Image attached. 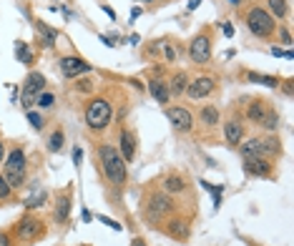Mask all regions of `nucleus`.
I'll return each instance as SVG.
<instances>
[{
    "label": "nucleus",
    "mask_w": 294,
    "mask_h": 246,
    "mask_svg": "<svg viewBox=\"0 0 294 246\" xmlns=\"http://www.w3.org/2000/svg\"><path fill=\"white\" fill-rule=\"evenodd\" d=\"M134 246H146V244H143L141 239H136V241H134Z\"/></svg>",
    "instance_id": "obj_44"
},
{
    "label": "nucleus",
    "mask_w": 294,
    "mask_h": 246,
    "mask_svg": "<svg viewBox=\"0 0 294 246\" xmlns=\"http://www.w3.org/2000/svg\"><path fill=\"white\" fill-rule=\"evenodd\" d=\"M166 116H169V121H171V126L176 131H188V128H191V123H194L191 113L184 110V108H169V110H166Z\"/></svg>",
    "instance_id": "obj_7"
},
{
    "label": "nucleus",
    "mask_w": 294,
    "mask_h": 246,
    "mask_svg": "<svg viewBox=\"0 0 294 246\" xmlns=\"http://www.w3.org/2000/svg\"><path fill=\"white\" fill-rule=\"evenodd\" d=\"M191 58H194V63H206L209 60V55H212V43H209V38L206 35H199V38H194V43H191Z\"/></svg>",
    "instance_id": "obj_6"
},
{
    "label": "nucleus",
    "mask_w": 294,
    "mask_h": 246,
    "mask_svg": "<svg viewBox=\"0 0 294 246\" xmlns=\"http://www.w3.org/2000/svg\"><path fill=\"white\" fill-rule=\"evenodd\" d=\"M98 221H103V223H106V226H111V229L121 231V223H116V221H111V219H106V216H98Z\"/></svg>",
    "instance_id": "obj_35"
},
{
    "label": "nucleus",
    "mask_w": 294,
    "mask_h": 246,
    "mask_svg": "<svg viewBox=\"0 0 294 246\" xmlns=\"http://www.w3.org/2000/svg\"><path fill=\"white\" fill-rule=\"evenodd\" d=\"M169 209H171V201L166 198V196H154V198H151V216H154V214L159 216V214L169 211Z\"/></svg>",
    "instance_id": "obj_17"
},
{
    "label": "nucleus",
    "mask_w": 294,
    "mask_h": 246,
    "mask_svg": "<svg viewBox=\"0 0 294 246\" xmlns=\"http://www.w3.org/2000/svg\"><path fill=\"white\" fill-rule=\"evenodd\" d=\"M169 231H171V236H179V239H186V234H188L184 221H171V229Z\"/></svg>",
    "instance_id": "obj_25"
},
{
    "label": "nucleus",
    "mask_w": 294,
    "mask_h": 246,
    "mask_svg": "<svg viewBox=\"0 0 294 246\" xmlns=\"http://www.w3.org/2000/svg\"><path fill=\"white\" fill-rule=\"evenodd\" d=\"M121 151H123V161H134L136 148H134V136H131L129 131L121 133Z\"/></svg>",
    "instance_id": "obj_10"
},
{
    "label": "nucleus",
    "mask_w": 294,
    "mask_h": 246,
    "mask_svg": "<svg viewBox=\"0 0 294 246\" xmlns=\"http://www.w3.org/2000/svg\"><path fill=\"white\" fill-rule=\"evenodd\" d=\"M0 161H3V143H0Z\"/></svg>",
    "instance_id": "obj_45"
},
{
    "label": "nucleus",
    "mask_w": 294,
    "mask_h": 246,
    "mask_svg": "<svg viewBox=\"0 0 294 246\" xmlns=\"http://www.w3.org/2000/svg\"><path fill=\"white\" fill-rule=\"evenodd\" d=\"M244 168H246V173H257V176H267V173H269V164L262 159V156H254V159H246Z\"/></svg>",
    "instance_id": "obj_9"
},
{
    "label": "nucleus",
    "mask_w": 294,
    "mask_h": 246,
    "mask_svg": "<svg viewBox=\"0 0 294 246\" xmlns=\"http://www.w3.org/2000/svg\"><path fill=\"white\" fill-rule=\"evenodd\" d=\"M249 81H254V83H264V85H269V88H277V85H279V81H277V78H269V76H257V73H249Z\"/></svg>",
    "instance_id": "obj_23"
},
{
    "label": "nucleus",
    "mask_w": 294,
    "mask_h": 246,
    "mask_svg": "<svg viewBox=\"0 0 294 246\" xmlns=\"http://www.w3.org/2000/svg\"><path fill=\"white\" fill-rule=\"evenodd\" d=\"M224 133H226V141L234 143V146L241 141V126H239L237 121H229V123L224 126Z\"/></svg>",
    "instance_id": "obj_13"
},
{
    "label": "nucleus",
    "mask_w": 294,
    "mask_h": 246,
    "mask_svg": "<svg viewBox=\"0 0 294 246\" xmlns=\"http://www.w3.org/2000/svg\"><path fill=\"white\" fill-rule=\"evenodd\" d=\"M78 88H80L83 93H86V91H91V81H78Z\"/></svg>",
    "instance_id": "obj_37"
},
{
    "label": "nucleus",
    "mask_w": 294,
    "mask_h": 246,
    "mask_svg": "<svg viewBox=\"0 0 294 246\" xmlns=\"http://www.w3.org/2000/svg\"><path fill=\"white\" fill-rule=\"evenodd\" d=\"M23 178H26V171H8L5 181L10 189H18V186H23Z\"/></svg>",
    "instance_id": "obj_20"
},
{
    "label": "nucleus",
    "mask_w": 294,
    "mask_h": 246,
    "mask_svg": "<svg viewBox=\"0 0 294 246\" xmlns=\"http://www.w3.org/2000/svg\"><path fill=\"white\" fill-rule=\"evenodd\" d=\"M171 91H174L176 96L186 91V76H184V73H179V76H176V78L171 81Z\"/></svg>",
    "instance_id": "obj_26"
},
{
    "label": "nucleus",
    "mask_w": 294,
    "mask_h": 246,
    "mask_svg": "<svg viewBox=\"0 0 294 246\" xmlns=\"http://www.w3.org/2000/svg\"><path fill=\"white\" fill-rule=\"evenodd\" d=\"M38 106H40V108H51V106H53V96H51V93H43V96L38 98Z\"/></svg>",
    "instance_id": "obj_33"
},
{
    "label": "nucleus",
    "mask_w": 294,
    "mask_h": 246,
    "mask_svg": "<svg viewBox=\"0 0 294 246\" xmlns=\"http://www.w3.org/2000/svg\"><path fill=\"white\" fill-rule=\"evenodd\" d=\"M224 35H234V28H232V26H229V23L224 26Z\"/></svg>",
    "instance_id": "obj_41"
},
{
    "label": "nucleus",
    "mask_w": 294,
    "mask_h": 246,
    "mask_svg": "<svg viewBox=\"0 0 294 246\" xmlns=\"http://www.w3.org/2000/svg\"><path fill=\"white\" fill-rule=\"evenodd\" d=\"M111 121V106L108 101L96 98L88 108H86V123L91 128H106V123Z\"/></svg>",
    "instance_id": "obj_2"
},
{
    "label": "nucleus",
    "mask_w": 294,
    "mask_h": 246,
    "mask_svg": "<svg viewBox=\"0 0 294 246\" xmlns=\"http://www.w3.org/2000/svg\"><path fill=\"white\" fill-rule=\"evenodd\" d=\"M214 91V81L212 78H196L194 83H188L186 85V93H188V98H204V96H209Z\"/></svg>",
    "instance_id": "obj_8"
},
{
    "label": "nucleus",
    "mask_w": 294,
    "mask_h": 246,
    "mask_svg": "<svg viewBox=\"0 0 294 246\" xmlns=\"http://www.w3.org/2000/svg\"><path fill=\"white\" fill-rule=\"evenodd\" d=\"M8 171H26V153L20 148H15L8 156Z\"/></svg>",
    "instance_id": "obj_12"
},
{
    "label": "nucleus",
    "mask_w": 294,
    "mask_h": 246,
    "mask_svg": "<svg viewBox=\"0 0 294 246\" xmlns=\"http://www.w3.org/2000/svg\"><path fill=\"white\" fill-rule=\"evenodd\" d=\"M201 121H204L206 126H214V123L219 121V110H216L214 106H204V108H201Z\"/></svg>",
    "instance_id": "obj_19"
},
{
    "label": "nucleus",
    "mask_w": 294,
    "mask_h": 246,
    "mask_svg": "<svg viewBox=\"0 0 294 246\" xmlns=\"http://www.w3.org/2000/svg\"><path fill=\"white\" fill-rule=\"evenodd\" d=\"M8 193H10V186H8V181H5V178L0 176V198H5Z\"/></svg>",
    "instance_id": "obj_34"
},
{
    "label": "nucleus",
    "mask_w": 294,
    "mask_h": 246,
    "mask_svg": "<svg viewBox=\"0 0 294 246\" xmlns=\"http://www.w3.org/2000/svg\"><path fill=\"white\" fill-rule=\"evenodd\" d=\"M246 23H249V30L254 33V35H259V38H267L271 30H274V20H271L269 13H264L262 8L251 10L249 18H246Z\"/></svg>",
    "instance_id": "obj_3"
},
{
    "label": "nucleus",
    "mask_w": 294,
    "mask_h": 246,
    "mask_svg": "<svg viewBox=\"0 0 294 246\" xmlns=\"http://www.w3.org/2000/svg\"><path fill=\"white\" fill-rule=\"evenodd\" d=\"M166 191H184V181L179 176H169L166 178Z\"/></svg>",
    "instance_id": "obj_28"
},
{
    "label": "nucleus",
    "mask_w": 294,
    "mask_h": 246,
    "mask_svg": "<svg viewBox=\"0 0 294 246\" xmlns=\"http://www.w3.org/2000/svg\"><path fill=\"white\" fill-rule=\"evenodd\" d=\"M269 8H271V13H274L277 18L287 15V3H284V0H269Z\"/></svg>",
    "instance_id": "obj_24"
},
{
    "label": "nucleus",
    "mask_w": 294,
    "mask_h": 246,
    "mask_svg": "<svg viewBox=\"0 0 294 246\" xmlns=\"http://www.w3.org/2000/svg\"><path fill=\"white\" fill-rule=\"evenodd\" d=\"M0 246H8V239H5L3 234H0Z\"/></svg>",
    "instance_id": "obj_43"
},
{
    "label": "nucleus",
    "mask_w": 294,
    "mask_h": 246,
    "mask_svg": "<svg viewBox=\"0 0 294 246\" xmlns=\"http://www.w3.org/2000/svg\"><path fill=\"white\" fill-rule=\"evenodd\" d=\"M262 123L269 128V131H274L277 126H279V116L274 113V110H271V113H264V118H262Z\"/></svg>",
    "instance_id": "obj_29"
},
{
    "label": "nucleus",
    "mask_w": 294,
    "mask_h": 246,
    "mask_svg": "<svg viewBox=\"0 0 294 246\" xmlns=\"http://www.w3.org/2000/svg\"><path fill=\"white\" fill-rule=\"evenodd\" d=\"M43 201H46V191H38V193H33L28 201H26V206H40V204H43Z\"/></svg>",
    "instance_id": "obj_30"
},
{
    "label": "nucleus",
    "mask_w": 294,
    "mask_h": 246,
    "mask_svg": "<svg viewBox=\"0 0 294 246\" xmlns=\"http://www.w3.org/2000/svg\"><path fill=\"white\" fill-rule=\"evenodd\" d=\"M199 3H201V0H191V3H188V10H196V8H199Z\"/></svg>",
    "instance_id": "obj_42"
},
{
    "label": "nucleus",
    "mask_w": 294,
    "mask_h": 246,
    "mask_svg": "<svg viewBox=\"0 0 294 246\" xmlns=\"http://www.w3.org/2000/svg\"><path fill=\"white\" fill-rule=\"evenodd\" d=\"M35 234H38V221L26 219L23 223H20V236H23V239H33Z\"/></svg>",
    "instance_id": "obj_18"
},
{
    "label": "nucleus",
    "mask_w": 294,
    "mask_h": 246,
    "mask_svg": "<svg viewBox=\"0 0 294 246\" xmlns=\"http://www.w3.org/2000/svg\"><path fill=\"white\" fill-rule=\"evenodd\" d=\"M46 88V78L40 76V73H30L28 81H26V96H23V106L30 110L33 101H35V93H40Z\"/></svg>",
    "instance_id": "obj_4"
},
{
    "label": "nucleus",
    "mask_w": 294,
    "mask_h": 246,
    "mask_svg": "<svg viewBox=\"0 0 294 246\" xmlns=\"http://www.w3.org/2000/svg\"><path fill=\"white\" fill-rule=\"evenodd\" d=\"M35 30L40 33V38H43V46H55V38H58V33L53 30V28H48L43 20H35Z\"/></svg>",
    "instance_id": "obj_11"
},
{
    "label": "nucleus",
    "mask_w": 294,
    "mask_h": 246,
    "mask_svg": "<svg viewBox=\"0 0 294 246\" xmlns=\"http://www.w3.org/2000/svg\"><path fill=\"white\" fill-rule=\"evenodd\" d=\"M232 3H234V5H237V3H239V0H232Z\"/></svg>",
    "instance_id": "obj_46"
},
{
    "label": "nucleus",
    "mask_w": 294,
    "mask_h": 246,
    "mask_svg": "<svg viewBox=\"0 0 294 246\" xmlns=\"http://www.w3.org/2000/svg\"><path fill=\"white\" fill-rule=\"evenodd\" d=\"M271 55H277V58H279V55H284V58H292V53H289V51H282V48H271Z\"/></svg>",
    "instance_id": "obj_36"
},
{
    "label": "nucleus",
    "mask_w": 294,
    "mask_h": 246,
    "mask_svg": "<svg viewBox=\"0 0 294 246\" xmlns=\"http://www.w3.org/2000/svg\"><path fill=\"white\" fill-rule=\"evenodd\" d=\"M60 71H63V76L76 78V76H80V73H88L91 65H88L86 60H80V58H63V60H60Z\"/></svg>",
    "instance_id": "obj_5"
},
{
    "label": "nucleus",
    "mask_w": 294,
    "mask_h": 246,
    "mask_svg": "<svg viewBox=\"0 0 294 246\" xmlns=\"http://www.w3.org/2000/svg\"><path fill=\"white\" fill-rule=\"evenodd\" d=\"M274 153H279V141L277 138L262 141V159H264V156H274Z\"/></svg>",
    "instance_id": "obj_21"
},
{
    "label": "nucleus",
    "mask_w": 294,
    "mask_h": 246,
    "mask_svg": "<svg viewBox=\"0 0 294 246\" xmlns=\"http://www.w3.org/2000/svg\"><path fill=\"white\" fill-rule=\"evenodd\" d=\"M241 153H244V159H254V156H262V141H259V138H251V141L241 143Z\"/></svg>",
    "instance_id": "obj_15"
},
{
    "label": "nucleus",
    "mask_w": 294,
    "mask_h": 246,
    "mask_svg": "<svg viewBox=\"0 0 294 246\" xmlns=\"http://www.w3.org/2000/svg\"><path fill=\"white\" fill-rule=\"evenodd\" d=\"M15 55L23 60V63H30V60H33V55H30L28 48H26V43H15Z\"/></svg>",
    "instance_id": "obj_27"
},
{
    "label": "nucleus",
    "mask_w": 294,
    "mask_h": 246,
    "mask_svg": "<svg viewBox=\"0 0 294 246\" xmlns=\"http://www.w3.org/2000/svg\"><path fill=\"white\" fill-rule=\"evenodd\" d=\"M249 118L257 121V123H262V118H264V106H262V101H257V103L249 106Z\"/></svg>",
    "instance_id": "obj_22"
},
{
    "label": "nucleus",
    "mask_w": 294,
    "mask_h": 246,
    "mask_svg": "<svg viewBox=\"0 0 294 246\" xmlns=\"http://www.w3.org/2000/svg\"><path fill=\"white\" fill-rule=\"evenodd\" d=\"M80 159H83V153H80V148H76V151H73V161H76V164H78V161H80Z\"/></svg>",
    "instance_id": "obj_39"
},
{
    "label": "nucleus",
    "mask_w": 294,
    "mask_h": 246,
    "mask_svg": "<svg viewBox=\"0 0 294 246\" xmlns=\"http://www.w3.org/2000/svg\"><path fill=\"white\" fill-rule=\"evenodd\" d=\"M279 35H282V40H284V43H292V38H289V33H287V30H284V28H282V30H279Z\"/></svg>",
    "instance_id": "obj_38"
},
{
    "label": "nucleus",
    "mask_w": 294,
    "mask_h": 246,
    "mask_svg": "<svg viewBox=\"0 0 294 246\" xmlns=\"http://www.w3.org/2000/svg\"><path fill=\"white\" fill-rule=\"evenodd\" d=\"M48 146H51V151H60V148H63V133H60V131H55L53 136H51V143H48Z\"/></svg>",
    "instance_id": "obj_31"
},
{
    "label": "nucleus",
    "mask_w": 294,
    "mask_h": 246,
    "mask_svg": "<svg viewBox=\"0 0 294 246\" xmlns=\"http://www.w3.org/2000/svg\"><path fill=\"white\" fill-rule=\"evenodd\" d=\"M149 91H151V96H154L159 103L169 101V88H166V83H161V81H154V83L149 85Z\"/></svg>",
    "instance_id": "obj_14"
},
{
    "label": "nucleus",
    "mask_w": 294,
    "mask_h": 246,
    "mask_svg": "<svg viewBox=\"0 0 294 246\" xmlns=\"http://www.w3.org/2000/svg\"><path fill=\"white\" fill-rule=\"evenodd\" d=\"M28 121H30V126L38 131V128H43V118H40L38 113H33V110H28Z\"/></svg>",
    "instance_id": "obj_32"
},
{
    "label": "nucleus",
    "mask_w": 294,
    "mask_h": 246,
    "mask_svg": "<svg viewBox=\"0 0 294 246\" xmlns=\"http://www.w3.org/2000/svg\"><path fill=\"white\" fill-rule=\"evenodd\" d=\"M174 55H176V53H174V48H169V46H166V58H169V60H174Z\"/></svg>",
    "instance_id": "obj_40"
},
{
    "label": "nucleus",
    "mask_w": 294,
    "mask_h": 246,
    "mask_svg": "<svg viewBox=\"0 0 294 246\" xmlns=\"http://www.w3.org/2000/svg\"><path fill=\"white\" fill-rule=\"evenodd\" d=\"M68 211H71V198L68 196H63V198H58V204H55V221H66L68 219Z\"/></svg>",
    "instance_id": "obj_16"
},
{
    "label": "nucleus",
    "mask_w": 294,
    "mask_h": 246,
    "mask_svg": "<svg viewBox=\"0 0 294 246\" xmlns=\"http://www.w3.org/2000/svg\"><path fill=\"white\" fill-rule=\"evenodd\" d=\"M101 164H103L108 181H113V184L126 181V161L121 159V153L113 146H101Z\"/></svg>",
    "instance_id": "obj_1"
}]
</instances>
